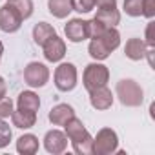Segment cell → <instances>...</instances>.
I'll use <instances>...</instances> for the list:
<instances>
[{
	"instance_id": "cell-32",
	"label": "cell",
	"mask_w": 155,
	"mask_h": 155,
	"mask_svg": "<svg viewBox=\"0 0 155 155\" xmlns=\"http://www.w3.org/2000/svg\"><path fill=\"white\" fill-rule=\"evenodd\" d=\"M2 53H4V44L0 42V58H2Z\"/></svg>"
},
{
	"instance_id": "cell-27",
	"label": "cell",
	"mask_w": 155,
	"mask_h": 155,
	"mask_svg": "<svg viewBox=\"0 0 155 155\" xmlns=\"http://www.w3.org/2000/svg\"><path fill=\"white\" fill-rule=\"evenodd\" d=\"M13 113V101L9 97L0 99V119H8Z\"/></svg>"
},
{
	"instance_id": "cell-3",
	"label": "cell",
	"mask_w": 155,
	"mask_h": 155,
	"mask_svg": "<svg viewBox=\"0 0 155 155\" xmlns=\"http://www.w3.org/2000/svg\"><path fill=\"white\" fill-rule=\"evenodd\" d=\"M117 148H119V137H117L115 130H111V128H102L93 137L91 153H95V155H110V153H115Z\"/></svg>"
},
{
	"instance_id": "cell-12",
	"label": "cell",
	"mask_w": 155,
	"mask_h": 155,
	"mask_svg": "<svg viewBox=\"0 0 155 155\" xmlns=\"http://www.w3.org/2000/svg\"><path fill=\"white\" fill-rule=\"evenodd\" d=\"M71 117H75V110L69 104H57L49 111V120L53 126H64Z\"/></svg>"
},
{
	"instance_id": "cell-15",
	"label": "cell",
	"mask_w": 155,
	"mask_h": 155,
	"mask_svg": "<svg viewBox=\"0 0 155 155\" xmlns=\"http://www.w3.org/2000/svg\"><path fill=\"white\" fill-rule=\"evenodd\" d=\"M17 151L22 155H35L38 151V139L33 133H26L17 140Z\"/></svg>"
},
{
	"instance_id": "cell-19",
	"label": "cell",
	"mask_w": 155,
	"mask_h": 155,
	"mask_svg": "<svg viewBox=\"0 0 155 155\" xmlns=\"http://www.w3.org/2000/svg\"><path fill=\"white\" fill-rule=\"evenodd\" d=\"M95 18L99 22H102L106 28H115L120 22V13L117 11V8L115 9H99Z\"/></svg>"
},
{
	"instance_id": "cell-11",
	"label": "cell",
	"mask_w": 155,
	"mask_h": 155,
	"mask_svg": "<svg viewBox=\"0 0 155 155\" xmlns=\"http://www.w3.org/2000/svg\"><path fill=\"white\" fill-rule=\"evenodd\" d=\"M90 102L95 110L99 111H104V110H110L111 104H113V93L108 86H101V88H95L90 91Z\"/></svg>"
},
{
	"instance_id": "cell-1",
	"label": "cell",
	"mask_w": 155,
	"mask_h": 155,
	"mask_svg": "<svg viewBox=\"0 0 155 155\" xmlns=\"http://www.w3.org/2000/svg\"><path fill=\"white\" fill-rule=\"evenodd\" d=\"M64 133L71 140V146H73L75 153H79V155H91L93 137L90 135V131L86 130V126L82 124L81 119L71 117L64 124Z\"/></svg>"
},
{
	"instance_id": "cell-7",
	"label": "cell",
	"mask_w": 155,
	"mask_h": 155,
	"mask_svg": "<svg viewBox=\"0 0 155 155\" xmlns=\"http://www.w3.org/2000/svg\"><path fill=\"white\" fill-rule=\"evenodd\" d=\"M22 17L18 15V11L8 2L4 6H0V29L4 33H15L20 29L22 26Z\"/></svg>"
},
{
	"instance_id": "cell-2",
	"label": "cell",
	"mask_w": 155,
	"mask_h": 155,
	"mask_svg": "<svg viewBox=\"0 0 155 155\" xmlns=\"http://www.w3.org/2000/svg\"><path fill=\"white\" fill-rule=\"evenodd\" d=\"M115 93H117L120 104L128 106V108H137L144 101V91H142V88L133 79H122V81H119L117 86H115Z\"/></svg>"
},
{
	"instance_id": "cell-29",
	"label": "cell",
	"mask_w": 155,
	"mask_h": 155,
	"mask_svg": "<svg viewBox=\"0 0 155 155\" xmlns=\"http://www.w3.org/2000/svg\"><path fill=\"white\" fill-rule=\"evenodd\" d=\"M97 9H115L117 8V0H95Z\"/></svg>"
},
{
	"instance_id": "cell-28",
	"label": "cell",
	"mask_w": 155,
	"mask_h": 155,
	"mask_svg": "<svg viewBox=\"0 0 155 155\" xmlns=\"http://www.w3.org/2000/svg\"><path fill=\"white\" fill-rule=\"evenodd\" d=\"M142 17L146 18L155 17V0H142Z\"/></svg>"
},
{
	"instance_id": "cell-9",
	"label": "cell",
	"mask_w": 155,
	"mask_h": 155,
	"mask_svg": "<svg viewBox=\"0 0 155 155\" xmlns=\"http://www.w3.org/2000/svg\"><path fill=\"white\" fill-rule=\"evenodd\" d=\"M44 148H46L48 153H53V155L64 153L66 148H68V137H66V133L60 131V130H49L44 135Z\"/></svg>"
},
{
	"instance_id": "cell-5",
	"label": "cell",
	"mask_w": 155,
	"mask_h": 155,
	"mask_svg": "<svg viewBox=\"0 0 155 155\" xmlns=\"http://www.w3.org/2000/svg\"><path fill=\"white\" fill-rule=\"evenodd\" d=\"M55 86L58 91H71L77 86V68L71 62H62L55 69Z\"/></svg>"
},
{
	"instance_id": "cell-18",
	"label": "cell",
	"mask_w": 155,
	"mask_h": 155,
	"mask_svg": "<svg viewBox=\"0 0 155 155\" xmlns=\"http://www.w3.org/2000/svg\"><path fill=\"white\" fill-rule=\"evenodd\" d=\"M49 13L55 18H66L73 9H71V0H48Z\"/></svg>"
},
{
	"instance_id": "cell-14",
	"label": "cell",
	"mask_w": 155,
	"mask_h": 155,
	"mask_svg": "<svg viewBox=\"0 0 155 155\" xmlns=\"http://www.w3.org/2000/svg\"><path fill=\"white\" fill-rule=\"evenodd\" d=\"M124 55L130 60H142L146 55V44L142 38H130L124 46Z\"/></svg>"
},
{
	"instance_id": "cell-16",
	"label": "cell",
	"mask_w": 155,
	"mask_h": 155,
	"mask_svg": "<svg viewBox=\"0 0 155 155\" xmlns=\"http://www.w3.org/2000/svg\"><path fill=\"white\" fill-rule=\"evenodd\" d=\"M17 106L20 110H28V111H38L40 108V99L35 91H22L17 99Z\"/></svg>"
},
{
	"instance_id": "cell-10",
	"label": "cell",
	"mask_w": 155,
	"mask_h": 155,
	"mask_svg": "<svg viewBox=\"0 0 155 155\" xmlns=\"http://www.w3.org/2000/svg\"><path fill=\"white\" fill-rule=\"evenodd\" d=\"M64 33H66V38L69 42H82L88 38V20H82V18H71L66 28H64Z\"/></svg>"
},
{
	"instance_id": "cell-6",
	"label": "cell",
	"mask_w": 155,
	"mask_h": 155,
	"mask_svg": "<svg viewBox=\"0 0 155 155\" xmlns=\"http://www.w3.org/2000/svg\"><path fill=\"white\" fill-rule=\"evenodd\" d=\"M24 81L29 88H42L49 81V69L42 62H29L24 69Z\"/></svg>"
},
{
	"instance_id": "cell-30",
	"label": "cell",
	"mask_w": 155,
	"mask_h": 155,
	"mask_svg": "<svg viewBox=\"0 0 155 155\" xmlns=\"http://www.w3.org/2000/svg\"><path fill=\"white\" fill-rule=\"evenodd\" d=\"M151 31H153V22H150L148 24V28H146V46H155V40H153V35H151Z\"/></svg>"
},
{
	"instance_id": "cell-24",
	"label": "cell",
	"mask_w": 155,
	"mask_h": 155,
	"mask_svg": "<svg viewBox=\"0 0 155 155\" xmlns=\"http://www.w3.org/2000/svg\"><path fill=\"white\" fill-rule=\"evenodd\" d=\"M11 139H13V131H11L9 124L6 122V119H0V150L6 148Z\"/></svg>"
},
{
	"instance_id": "cell-13",
	"label": "cell",
	"mask_w": 155,
	"mask_h": 155,
	"mask_svg": "<svg viewBox=\"0 0 155 155\" xmlns=\"http://www.w3.org/2000/svg\"><path fill=\"white\" fill-rule=\"evenodd\" d=\"M11 122L15 128H20V130H28V128H33L35 122H37V113L35 111H28V110H13L11 113Z\"/></svg>"
},
{
	"instance_id": "cell-25",
	"label": "cell",
	"mask_w": 155,
	"mask_h": 155,
	"mask_svg": "<svg viewBox=\"0 0 155 155\" xmlns=\"http://www.w3.org/2000/svg\"><path fill=\"white\" fill-rule=\"evenodd\" d=\"M124 11L130 17H142V0H124Z\"/></svg>"
},
{
	"instance_id": "cell-8",
	"label": "cell",
	"mask_w": 155,
	"mask_h": 155,
	"mask_svg": "<svg viewBox=\"0 0 155 155\" xmlns=\"http://www.w3.org/2000/svg\"><path fill=\"white\" fill-rule=\"evenodd\" d=\"M42 49H44V58L48 62H60L66 55V42L58 35H53L44 42Z\"/></svg>"
},
{
	"instance_id": "cell-17",
	"label": "cell",
	"mask_w": 155,
	"mask_h": 155,
	"mask_svg": "<svg viewBox=\"0 0 155 155\" xmlns=\"http://www.w3.org/2000/svg\"><path fill=\"white\" fill-rule=\"evenodd\" d=\"M53 35H57V31H55V28H53L51 24H48V22H38V24H35V28H33V40H35L38 46H44V42H46L48 38H51Z\"/></svg>"
},
{
	"instance_id": "cell-20",
	"label": "cell",
	"mask_w": 155,
	"mask_h": 155,
	"mask_svg": "<svg viewBox=\"0 0 155 155\" xmlns=\"http://www.w3.org/2000/svg\"><path fill=\"white\" fill-rule=\"evenodd\" d=\"M88 51H90L91 58H95V60H106L111 55V51L106 48V44L101 38H91V42L88 46Z\"/></svg>"
},
{
	"instance_id": "cell-21",
	"label": "cell",
	"mask_w": 155,
	"mask_h": 155,
	"mask_svg": "<svg viewBox=\"0 0 155 155\" xmlns=\"http://www.w3.org/2000/svg\"><path fill=\"white\" fill-rule=\"evenodd\" d=\"M97 38H101L104 44H106V48L110 49V51H115L119 46H120V33L115 29V28H108L101 37H97Z\"/></svg>"
},
{
	"instance_id": "cell-22",
	"label": "cell",
	"mask_w": 155,
	"mask_h": 155,
	"mask_svg": "<svg viewBox=\"0 0 155 155\" xmlns=\"http://www.w3.org/2000/svg\"><path fill=\"white\" fill-rule=\"evenodd\" d=\"M8 2L18 11L22 20H26L33 15V0H8Z\"/></svg>"
},
{
	"instance_id": "cell-26",
	"label": "cell",
	"mask_w": 155,
	"mask_h": 155,
	"mask_svg": "<svg viewBox=\"0 0 155 155\" xmlns=\"http://www.w3.org/2000/svg\"><path fill=\"white\" fill-rule=\"evenodd\" d=\"M95 8V0H71V9L77 13H90Z\"/></svg>"
},
{
	"instance_id": "cell-23",
	"label": "cell",
	"mask_w": 155,
	"mask_h": 155,
	"mask_svg": "<svg viewBox=\"0 0 155 155\" xmlns=\"http://www.w3.org/2000/svg\"><path fill=\"white\" fill-rule=\"evenodd\" d=\"M106 29H108V28H106L102 22H99L95 17H93L91 20H88V38H97V37H101Z\"/></svg>"
},
{
	"instance_id": "cell-31",
	"label": "cell",
	"mask_w": 155,
	"mask_h": 155,
	"mask_svg": "<svg viewBox=\"0 0 155 155\" xmlns=\"http://www.w3.org/2000/svg\"><path fill=\"white\" fill-rule=\"evenodd\" d=\"M6 91H8V86H6V81L0 77V99L6 97Z\"/></svg>"
},
{
	"instance_id": "cell-4",
	"label": "cell",
	"mask_w": 155,
	"mask_h": 155,
	"mask_svg": "<svg viewBox=\"0 0 155 155\" xmlns=\"http://www.w3.org/2000/svg\"><path fill=\"white\" fill-rule=\"evenodd\" d=\"M108 81H110V69H108V66L99 64V62H93V64L86 66L84 75H82V82H84V88L88 91H91L95 88H101V86H106Z\"/></svg>"
}]
</instances>
